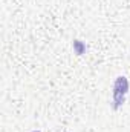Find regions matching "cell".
<instances>
[{"instance_id": "cell-1", "label": "cell", "mask_w": 130, "mask_h": 132, "mask_svg": "<svg viewBox=\"0 0 130 132\" xmlns=\"http://www.w3.org/2000/svg\"><path fill=\"white\" fill-rule=\"evenodd\" d=\"M127 92H129V80H127L124 75L116 77V80H115V83H113V94H112V98H113V109H119V108L124 104Z\"/></svg>"}]
</instances>
